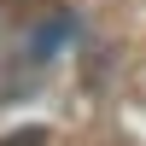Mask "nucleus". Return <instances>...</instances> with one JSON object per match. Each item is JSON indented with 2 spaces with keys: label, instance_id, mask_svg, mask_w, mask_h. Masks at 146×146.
Segmentation results:
<instances>
[{
  "label": "nucleus",
  "instance_id": "f257e3e1",
  "mask_svg": "<svg viewBox=\"0 0 146 146\" xmlns=\"http://www.w3.org/2000/svg\"><path fill=\"white\" fill-rule=\"evenodd\" d=\"M70 29H76V23H70V18H64V12H58V18H53V23H41V29H35V35H29V53H35V58H53V53H58V47H64V41H70Z\"/></svg>",
  "mask_w": 146,
  "mask_h": 146
},
{
  "label": "nucleus",
  "instance_id": "f03ea898",
  "mask_svg": "<svg viewBox=\"0 0 146 146\" xmlns=\"http://www.w3.org/2000/svg\"><path fill=\"white\" fill-rule=\"evenodd\" d=\"M0 146H47V123H23L12 135H0Z\"/></svg>",
  "mask_w": 146,
  "mask_h": 146
}]
</instances>
